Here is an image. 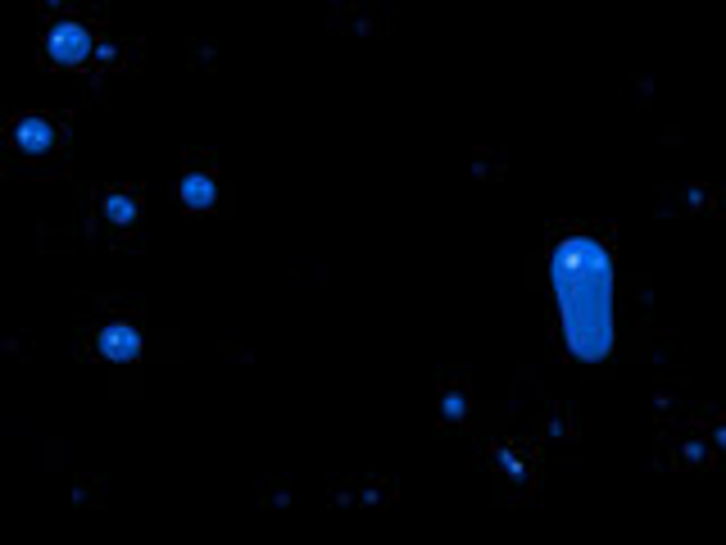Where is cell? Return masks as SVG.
Masks as SVG:
<instances>
[{
  "label": "cell",
  "mask_w": 726,
  "mask_h": 545,
  "mask_svg": "<svg viewBox=\"0 0 726 545\" xmlns=\"http://www.w3.org/2000/svg\"><path fill=\"white\" fill-rule=\"evenodd\" d=\"M550 287L559 300L563 346L572 359L595 364L613 350L618 318H613V259L595 237L577 232L563 237L550 255Z\"/></svg>",
  "instance_id": "6da1fadb"
},
{
  "label": "cell",
  "mask_w": 726,
  "mask_h": 545,
  "mask_svg": "<svg viewBox=\"0 0 726 545\" xmlns=\"http://www.w3.org/2000/svg\"><path fill=\"white\" fill-rule=\"evenodd\" d=\"M46 55L55 64H82L91 55V32L78 19H59L46 32Z\"/></svg>",
  "instance_id": "7a4b0ae2"
},
{
  "label": "cell",
  "mask_w": 726,
  "mask_h": 545,
  "mask_svg": "<svg viewBox=\"0 0 726 545\" xmlns=\"http://www.w3.org/2000/svg\"><path fill=\"white\" fill-rule=\"evenodd\" d=\"M14 146H19L23 155H46V150L55 146V132H50L46 119H19L14 123Z\"/></svg>",
  "instance_id": "3957f363"
},
{
  "label": "cell",
  "mask_w": 726,
  "mask_h": 545,
  "mask_svg": "<svg viewBox=\"0 0 726 545\" xmlns=\"http://www.w3.org/2000/svg\"><path fill=\"white\" fill-rule=\"evenodd\" d=\"M137 346H141V337L123 323H114V327L100 332V355L105 359H137Z\"/></svg>",
  "instance_id": "277c9868"
},
{
  "label": "cell",
  "mask_w": 726,
  "mask_h": 545,
  "mask_svg": "<svg viewBox=\"0 0 726 545\" xmlns=\"http://www.w3.org/2000/svg\"><path fill=\"white\" fill-rule=\"evenodd\" d=\"M177 196L187 200V205L205 209L209 200H214V182H209V178H200V173H191V178H182V182H177Z\"/></svg>",
  "instance_id": "5b68a950"
},
{
  "label": "cell",
  "mask_w": 726,
  "mask_h": 545,
  "mask_svg": "<svg viewBox=\"0 0 726 545\" xmlns=\"http://www.w3.org/2000/svg\"><path fill=\"white\" fill-rule=\"evenodd\" d=\"M109 214H114L118 223H132V205H128V196H114V200H109Z\"/></svg>",
  "instance_id": "8992f818"
}]
</instances>
